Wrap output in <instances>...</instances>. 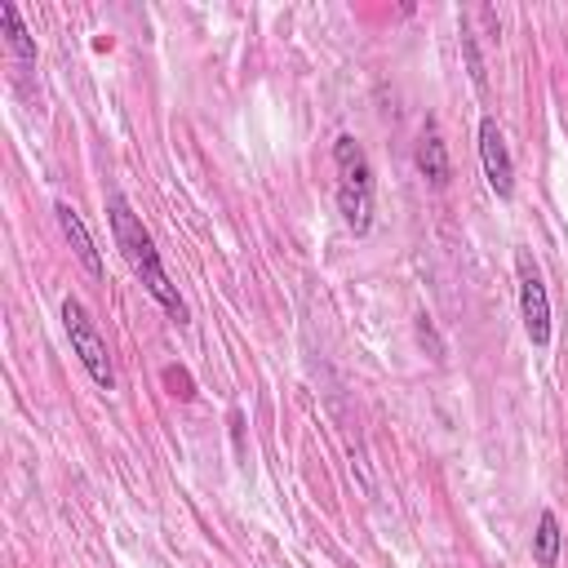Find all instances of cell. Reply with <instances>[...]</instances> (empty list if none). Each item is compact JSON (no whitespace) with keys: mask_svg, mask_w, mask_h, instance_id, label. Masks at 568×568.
Returning a JSON list of instances; mask_svg holds the SVG:
<instances>
[{"mask_svg":"<svg viewBox=\"0 0 568 568\" xmlns=\"http://www.w3.org/2000/svg\"><path fill=\"white\" fill-rule=\"evenodd\" d=\"M0 22H4V40H9V49L22 58V62H31L36 58V40L27 36V27H22V18H18V9L13 4H0Z\"/></svg>","mask_w":568,"mask_h":568,"instance_id":"obj_9","label":"cell"},{"mask_svg":"<svg viewBox=\"0 0 568 568\" xmlns=\"http://www.w3.org/2000/svg\"><path fill=\"white\" fill-rule=\"evenodd\" d=\"M417 173H422L430 186H448V178H453V169H448V146H444V138H439L435 124H426L422 138H417Z\"/></svg>","mask_w":568,"mask_h":568,"instance_id":"obj_7","label":"cell"},{"mask_svg":"<svg viewBox=\"0 0 568 568\" xmlns=\"http://www.w3.org/2000/svg\"><path fill=\"white\" fill-rule=\"evenodd\" d=\"M53 213H58V226H62V235H67V244L75 248V257H80V266L89 271V275H102V257H98V248H93V235H89V226H84V217L67 204V200H58L53 204Z\"/></svg>","mask_w":568,"mask_h":568,"instance_id":"obj_6","label":"cell"},{"mask_svg":"<svg viewBox=\"0 0 568 568\" xmlns=\"http://www.w3.org/2000/svg\"><path fill=\"white\" fill-rule=\"evenodd\" d=\"M106 222H111V240H115V248L124 253V262H129V271L142 280V288L178 320V324H186V302L178 297V288L169 284V275H164V266H160V253H155V240H151V231L142 226V217L129 209V200L124 195H111V204H106Z\"/></svg>","mask_w":568,"mask_h":568,"instance_id":"obj_1","label":"cell"},{"mask_svg":"<svg viewBox=\"0 0 568 568\" xmlns=\"http://www.w3.org/2000/svg\"><path fill=\"white\" fill-rule=\"evenodd\" d=\"M333 164H337V209H342V222L364 235L373 226V169H368V155L364 146L342 133L333 142Z\"/></svg>","mask_w":568,"mask_h":568,"instance_id":"obj_2","label":"cell"},{"mask_svg":"<svg viewBox=\"0 0 568 568\" xmlns=\"http://www.w3.org/2000/svg\"><path fill=\"white\" fill-rule=\"evenodd\" d=\"M62 324H67L71 351L80 355L84 373H89L102 390H111V386H115V368H111L106 342H102V333H98V324L89 320V311H84V302H80V297H62Z\"/></svg>","mask_w":568,"mask_h":568,"instance_id":"obj_3","label":"cell"},{"mask_svg":"<svg viewBox=\"0 0 568 568\" xmlns=\"http://www.w3.org/2000/svg\"><path fill=\"white\" fill-rule=\"evenodd\" d=\"M479 160H484V178H488V186L506 200V195L515 191V164H510L506 138H501V129H497L493 115L479 120Z\"/></svg>","mask_w":568,"mask_h":568,"instance_id":"obj_5","label":"cell"},{"mask_svg":"<svg viewBox=\"0 0 568 568\" xmlns=\"http://www.w3.org/2000/svg\"><path fill=\"white\" fill-rule=\"evenodd\" d=\"M559 541H564V532H559L555 510H541V515H537V532H532L537 568H559Z\"/></svg>","mask_w":568,"mask_h":568,"instance_id":"obj_8","label":"cell"},{"mask_svg":"<svg viewBox=\"0 0 568 568\" xmlns=\"http://www.w3.org/2000/svg\"><path fill=\"white\" fill-rule=\"evenodd\" d=\"M515 275H519V320H524V333H528L532 346H546L550 342V297H546L541 271H537L528 248L515 253Z\"/></svg>","mask_w":568,"mask_h":568,"instance_id":"obj_4","label":"cell"}]
</instances>
